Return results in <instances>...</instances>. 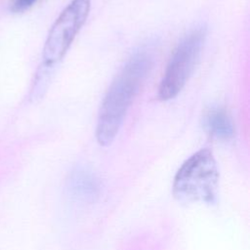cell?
I'll list each match as a JSON object with an SVG mask.
<instances>
[{
    "mask_svg": "<svg viewBox=\"0 0 250 250\" xmlns=\"http://www.w3.org/2000/svg\"><path fill=\"white\" fill-rule=\"evenodd\" d=\"M153 57L149 49L135 52L109 86L99 110L96 139L106 146L115 139L134 98L146 78Z\"/></svg>",
    "mask_w": 250,
    "mask_h": 250,
    "instance_id": "6da1fadb",
    "label": "cell"
},
{
    "mask_svg": "<svg viewBox=\"0 0 250 250\" xmlns=\"http://www.w3.org/2000/svg\"><path fill=\"white\" fill-rule=\"evenodd\" d=\"M219 171L213 153L201 148L189 156L177 171L173 194L183 203H215L218 197Z\"/></svg>",
    "mask_w": 250,
    "mask_h": 250,
    "instance_id": "7a4b0ae2",
    "label": "cell"
},
{
    "mask_svg": "<svg viewBox=\"0 0 250 250\" xmlns=\"http://www.w3.org/2000/svg\"><path fill=\"white\" fill-rule=\"evenodd\" d=\"M206 29L198 27L188 33L175 49L158 87V99L169 101L178 96L190 77L201 54Z\"/></svg>",
    "mask_w": 250,
    "mask_h": 250,
    "instance_id": "3957f363",
    "label": "cell"
},
{
    "mask_svg": "<svg viewBox=\"0 0 250 250\" xmlns=\"http://www.w3.org/2000/svg\"><path fill=\"white\" fill-rule=\"evenodd\" d=\"M90 7L91 0H71L62 11L51 26L43 47V68H51L64 58L86 21Z\"/></svg>",
    "mask_w": 250,
    "mask_h": 250,
    "instance_id": "277c9868",
    "label": "cell"
},
{
    "mask_svg": "<svg viewBox=\"0 0 250 250\" xmlns=\"http://www.w3.org/2000/svg\"><path fill=\"white\" fill-rule=\"evenodd\" d=\"M68 190L76 200L91 203L99 197L101 184L92 172L85 169H77L68 180Z\"/></svg>",
    "mask_w": 250,
    "mask_h": 250,
    "instance_id": "5b68a950",
    "label": "cell"
},
{
    "mask_svg": "<svg viewBox=\"0 0 250 250\" xmlns=\"http://www.w3.org/2000/svg\"><path fill=\"white\" fill-rule=\"evenodd\" d=\"M204 127L212 136L229 140L233 137L234 126L228 112L221 107L209 108L204 116Z\"/></svg>",
    "mask_w": 250,
    "mask_h": 250,
    "instance_id": "8992f818",
    "label": "cell"
},
{
    "mask_svg": "<svg viewBox=\"0 0 250 250\" xmlns=\"http://www.w3.org/2000/svg\"><path fill=\"white\" fill-rule=\"evenodd\" d=\"M38 0H14L11 10L15 13H21L32 7Z\"/></svg>",
    "mask_w": 250,
    "mask_h": 250,
    "instance_id": "52a82bcc",
    "label": "cell"
}]
</instances>
